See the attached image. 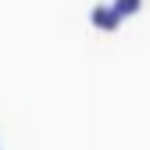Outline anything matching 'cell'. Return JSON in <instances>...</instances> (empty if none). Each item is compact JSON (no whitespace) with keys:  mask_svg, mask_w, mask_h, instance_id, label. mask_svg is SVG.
<instances>
[{"mask_svg":"<svg viewBox=\"0 0 150 150\" xmlns=\"http://www.w3.org/2000/svg\"><path fill=\"white\" fill-rule=\"evenodd\" d=\"M93 25H97V29H104V32H115L118 25H122V18H118V11L115 7H111V4H97V7H93Z\"/></svg>","mask_w":150,"mask_h":150,"instance_id":"cell-1","label":"cell"},{"mask_svg":"<svg viewBox=\"0 0 150 150\" xmlns=\"http://www.w3.org/2000/svg\"><path fill=\"white\" fill-rule=\"evenodd\" d=\"M111 7L118 11V18H125V14H136L139 11V0H115Z\"/></svg>","mask_w":150,"mask_h":150,"instance_id":"cell-2","label":"cell"}]
</instances>
